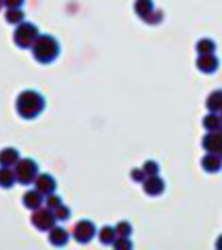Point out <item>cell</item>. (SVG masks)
<instances>
[{"mask_svg":"<svg viewBox=\"0 0 222 250\" xmlns=\"http://www.w3.org/2000/svg\"><path fill=\"white\" fill-rule=\"evenodd\" d=\"M15 182H17V179H15V172H12L10 167H2V168H0V187L9 188Z\"/></svg>","mask_w":222,"mask_h":250,"instance_id":"18","label":"cell"},{"mask_svg":"<svg viewBox=\"0 0 222 250\" xmlns=\"http://www.w3.org/2000/svg\"><path fill=\"white\" fill-rule=\"evenodd\" d=\"M45 204H47V207H48V208H52V210H55V208L62 205V199H60L59 195H55V192H54V193H50V195H47Z\"/></svg>","mask_w":222,"mask_h":250,"instance_id":"25","label":"cell"},{"mask_svg":"<svg viewBox=\"0 0 222 250\" xmlns=\"http://www.w3.org/2000/svg\"><path fill=\"white\" fill-rule=\"evenodd\" d=\"M219 134H221V135H222V127H221V128H219Z\"/></svg>","mask_w":222,"mask_h":250,"instance_id":"31","label":"cell"},{"mask_svg":"<svg viewBox=\"0 0 222 250\" xmlns=\"http://www.w3.org/2000/svg\"><path fill=\"white\" fill-rule=\"evenodd\" d=\"M115 232L119 237H129L132 233V225L129 222H119L115 225Z\"/></svg>","mask_w":222,"mask_h":250,"instance_id":"22","label":"cell"},{"mask_svg":"<svg viewBox=\"0 0 222 250\" xmlns=\"http://www.w3.org/2000/svg\"><path fill=\"white\" fill-rule=\"evenodd\" d=\"M114 247L115 249H132V242L129 240V237H120L119 240H115Z\"/></svg>","mask_w":222,"mask_h":250,"instance_id":"26","label":"cell"},{"mask_svg":"<svg viewBox=\"0 0 222 250\" xmlns=\"http://www.w3.org/2000/svg\"><path fill=\"white\" fill-rule=\"evenodd\" d=\"M95 235V225L90 220H80L74 229V239L79 244H87L94 239Z\"/></svg>","mask_w":222,"mask_h":250,"instance_id":"6","label":"cell"},{"mask_svg":"<svg viewBox=\"0 0 222 250\" xmlns=\"http://www.w3.org/2000/svg\"><path fill=\"white\" fill-rule=\"evenodd\" d=\"M196 65L200 72H204V74H214V72L219 68V59L214 54H204V55H199Z\"/></svg>","mask_w":222,"mask_h":250,"instance_id":"8","label":"cell"},{"mask_svg":"<svg viewBox=\"0 0 222 250\" xmlns=\"http://www.w3.org/2000/svg\"><path fill=\"white\" fill-rule=\"evenodd\" d=\"M45 108V99L35 90H25L17 99V112L23 119H35Z\"/></svg>","mask_w":222,"mask_h":250,"instance_id":"1","label":"cell"},{"mask_svg":"<svg viewBox=\"0 0 222 250\" xmlns=\"http://www.w3.org/2000/svg\"><path fill=\"white\" fill-rule=\"evenodd\" d=\"M35 188H37L42 195H50V193H54L55 188H57V182H55L54 177L48 175V173H40V175H37V179H35Z\"/></svg>","mask_w":222,"mask_h":250,"instance_id":"7","label":"cell"},{"mask_svg":"<svg viewBox=\"0 0 222 250\" xmlns=\"http://www.w3.org/2000/svg\"><path fill=\"white\" fill-rule=\"evenodd\" d=\"M32 54L37 62L50 63L59 57L60 45L52 35H39V39L32 45Z\"/></svg>","mask_w":222,"mask_h":250,"instance_id":"2","label":"cell"},{"mask_svg":"<svg viewBox=\"0 0 222 250\" xmlns=\"http://www.w3.org/2000/svg\"><path fill=\"white\" fill-rule=\"evenodd\" d=\"M197 52H199V55H204V54H214L216 52V42L211 39H202L197 42Z\"/></svg>","mask_w":222,"mask_h":250,"instance_id":"19","label":"cell"},{"mask_svg":"<svg viewBox=\"0 0 222 250\" xmlns=\"http://www.w3.org/2000/svg\"><path fill=\"white\" fill-rule=\"evenodd\" d=\"M205 105H207L209 112H212V114H219V112L222 110V88H217V90H214L212 94L207 97Z\"/></svg>","mask_w":222,"mask_h":250,"instance_id":"15","label":"cell"},{"mask_svg":"<svg viewBox=\"0 0 222 250\" xmlns=\"http://www.w3.org/2000/svg\"><path fill=\"white\" fill-rule=\"evenodd\" d=\"M144 192L147 193V195H160L164 190H165V184L164 180L160 179V177L157 175H152V177H147V179L144 180Z\"/></svg>","mask_w":222,"mask_h":250,"instance_id":"10","label":"cell"},{"mask_svg":"<svg viewBox=\"0 0 222 250\" xmlns=\"http://www.w3.org/2000/svg\"><path fill=\"white\" fill-rule=\"evenodd\" d=\"M131 177L135 180V182H144V180L147 179V177H145V173H144L142 168H134V170L131 172Z\"/></svg>","mask_w":222,"mask_h":250,"instance_id":"27","label":"cell"},{"mask_svg":"<svg viewBox=\"0 0 222 250\" xmlns=\"http://www.w3.org/2000/svg\"><path fill=\"white\" fill-rule=\"evenodd\" d=\"M216 247L222 250V235L219 237V239H217V242H216Z\"/></svg>","mask_w":222,"mask_h":250,"instance_id":"29","label":"cell"},{"mask_svg":"<svg viewBox=\"0 0 222 250\" xmlns=\"http://www.w3.org/2000/svg\"><path fill=\"white\" fill-rule=\"evenodd\" d=\"M54 213H55V217H57V220H68L70 219V208L66 207L64 204L55 208Z\"/></svg>","mask_w":222,"mask_h":250,"instance_id":"24","label":"cell"},{"mask_svg":"<svg viewBox=\"0 0 222 250\" xmlns=\"http://www.w3.org/2000/svg\"><path fill=\"white\" fill-rule=\"evenodd\" d=\"M39 175V165L32 159H23L15 164V179L22 185H30Z\"/></svg>","mask_w":222,"mask_h":250,"instance_id":"4","label":"cell"},{"mask_svg":"<svg viewBox=\"0 0 222 250\" xmlns=\"http://www.w3.org/2000/svg\"><path fill=\"white\" fill-rule=\"evenodd\" d=\"M19 160H20V154L17 148L7 147L0 152V165H2V167H14Z\"/></svg>","mask_w":222,"mask_h":250,"instance_id":"13","label":"cell"},{"mask_svg":"<svg viewBox=\"0 0 222 250\" xmlns=\"http://www.w3.org/2000/svg\"><path fill=\"white\" fill-rule=\"evenodd\" d=\"M221 119H222V110H221Z\"/></svg>","mask_w":222,"mask_h":250,"instance_id":"32","label":"cell"},{"mask_svg":"<svg viewBox=\"0 0 222 250\" xmlns=\"http://www.w3.org/2000/svg\"><path fill=\"white\" fill-rule=\"evenodd\" d=\"M42 204H44V197L37 188L29 190L23 195V205H25L27 208H30V210H37V208L42 207Z\"/></svg>","mask_w":222,"mask_h":250,"instance_id":"12","label":"cell"},{"mask_svg":"<svg viewBox=\"0 0 222 250\" xmlns=\"http://www.w3.org/2000/svg\"><path fill=\"white\" fill-rule=\"evenodd\" d=\"M25 14L22 12V9H9L5 14V20L9 23H22Z\"/></svg>","mask_w":222,"mask_h":250,"instance_id":"21","label":"cell"},{"mask_svg":"<svg viewBox=\"0 0 222 250\" xmlns=\"http://www.w3.org/2000/svg\"><path fill=\"white\" fill-rule=\"evenodd\" d=\"M115 235H117L115 229L104 227L102 230H100V233H99V239H100V242H102L104 245H111V244H114V242H115Z\"/></svg>","mask_w":222,"mask_h":250,"instance_id":"20","label":"cell"},{"mask_svg":"<svg viewBox=\"0 0 222 250\" xmlns=\"http://www.w3.org/2000/svg\"><path fill=\"white\" fill-rule=\"evenodd\" d=\"M3 7V0H0V9H2Z\"/></svg>","mask_w":222,"mask_h":250,"instance_id":"30","label":"cell"},{"mask_svg":"<svg viewBox=\"0 0 222 250\" xmlns=\"http://www.w3.org/2000/svg\"><path fill=\"white\" fill-rule=\"evenodd\" d=\"M202 168L205 172H209V173L219 172L222 168V155L211 154V152H209V154L202 159Z\"/></svg>","mask_w":222,"mask_h":250,"instance_id":"11","label":"cell"},{"mask_svg":"<svg viewBox=\"0 0 222 250\" xmlns=\"http://www.w3.org/2000/svg\"><path fill=\"white\" fill-rule=\"evenodd\" d=\"M39 29L30 22H22L14 32V40L20 48H32L35 40L39 39Z\"/></svg>","mask_w":222,"mask_h":250,"instance_id":"3","label":"cell"},{"mask_svg":"<svg viewBox=\"0 0 222 250\" xmlns=\"http://www.w3.org/2000/svg\"><path fill=\"white\" fill-rule=\"evenodd\" d=\"M23 2H25V0H3V5H5L7 9H20V7L23 5Z\"/></svg>","mask_w":222,"mask_h":250,"instance_id":"28","label":"cell"},{"mask_svg":"<svg viewBox=\"0 0 222 250\" xmlns=\"http://www.w3.org/2000/svg\"><path fill=\"white\" fill-rule=\"evenodd\" d=\"M55 213L52 208H37L32 213V225L39 230H50L52 227L55 225Z\"/></svg>","mask_w":222,"mask_h":250,"instance_id":"5","label":"cell"},{"mask_svg":"<svg viewBox=\"0 0 222 250\" xmlns=\"http://www.w3.org/2000/svg\"><path fill=\"white\" fill-rule=\"evenodd\" d=\"M142 170L145 173V177H152V175H157L159 173V165H157L155 162H152V160H149V162L144 164Z\"/></svg>","mask_w":222,"mask_h":250,"instance_id":"23","label":"cell"},{"mask_svg":"<svg viewBox=\"0 0 222 250\" xmlns=\"http://www.w3.org/2000/svg\"><path fill=\"white\" fill-rule=\"evenodd\" d=\"M134 9H135L137 15H139L140 19L147 20L149 15L155 10V7H154V2H152V0H135Z\"/></svg>","mask_w":222,"mask_h":250,"instance_id":"16","label":"cell"},{"mask_svg":"<svg viewBox=\"0 0 222 250\" xmlns=\"http://www.w3.org/2000/svg\"><path fill=\"white\" fill-rule=\"evenodd\" d=\"M48 240H50V244L57 245V247H62V245H66L68 242V233L66 229L62 227H52L50 229V233H48Z\"/></svg>","mask_w":222,"mask_h":250,"instance_id":"14","label":"cell"},{"mask_svg":"<svg viewBox=\"0 0 222 250\" xmlns=\"http://www.w3.org/2000/svg\"><path fill=\"white\" fill-rule=\"evenodd\" d=\"M202 125L207 132H219V128L222 127V119H221V115L212 114L211 112L207 117H204Z\"/></svg>","mask_w":222,"mask_h":250,"instance_id":"17","label":"cell"},{"mask_svg":"<svg viewBox=\"0 0 222 250\" xmlns=\"http://www.w3.org/2000/svg\"><path fill=\"white\" fill-rule=\"evenodd\" d=\"M202 147L211 154L222 155V135L219 132H207V135L202 140Z\"/></svg>","mask_w":222,"mask_h":250,"instance_id":"9","label":"cell"}]
</instances>
